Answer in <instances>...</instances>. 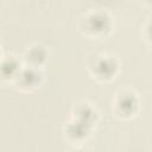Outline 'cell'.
<instances>
[{
    "label": "cell",
    "mask_w": 152,
    "mask_h": 152,
    "mask_svg": "<svg viewBox=\"0 0 152 152\" xmlns=\"http://www.w3.org/2000/svg\"><path fill=\"white\" fill-rule=\"evenodd\" d=\"M44 58H45V51L43 50L42 46H32L26 53V59L31 64H39L44 61Z\"/></svg>",
    "instance_id": "cell-1"
},
{
    "label": "cell",
    "mask_w": 152,
    "mask_h": 152,
    "mask_svg": "<svg viewBox=\"0 0 152 152\" xmlns=\"http://www.w3.org/2000/svg\"><path fill=\"white\" fill-rule=\"evenodd\" d=\"M1 70H2L4 77L13 76V75H15V72L18 71V63H17L13 58H10L7 62H4V63H2Z\"/></svg>",
    "instance_id": "cell-2"
},
{
    "label": "cell",
    "mask_w": 152,
    "mask_h": 152,
    "mask_svg": "<svg viewBox=\"0 0 152 152\" xmlns=\"http://www.w3.org/2000/svg\"><path fill=\"white\" fill-rule=\"evenodd\" d=\"M18 76H21L23 80L25 81L23 83V86H32V84H36L37 80L39 78V74L37 71H34L33 69H28V70H24L21 74H19Z\"/></svg>",
    "instance_id": "cell-3"
},
{
    "label": "cell",
    "mask_w": 152,
    "mask_h": 152,
    "mask_svg": "<svg viewBox=\"0 0 152 152\" xmlns=\"http://www.w3.org/2000/svg\"><path fill=\"white\" fill-rule=\"evenodd\" d=\"M147 28H148V37H150V39H152V23L150 24V26Z\"/></svg>",
    "instance_id": "cell-4"
},
{
    "label": "cell",
    "mask_w": 152,
    "mask_h": 152,
    "mask_svg": "<svg viewBox=\"0 0 152 152\" xmlns=\"http://www.w3.org/2000/svg\"><path fill=\"white\" fill-rule=\"evenodd\" d=\"M75 152H87V151H82V150H77V151H75Z\"/></svg>",
    "instance_id": "cell-5"
}]
</instances>
